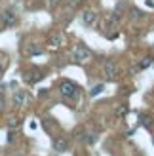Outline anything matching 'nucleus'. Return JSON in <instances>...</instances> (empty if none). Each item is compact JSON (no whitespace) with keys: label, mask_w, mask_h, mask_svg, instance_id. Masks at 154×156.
I'll list each match as a JSON object with an SVG mask.
<instances>
[{"label":"nucleus","mask_w":154,"mask_h":156,"mask_svg":"<svg viewBox=\"0 0 154 156\" xmlns=\"http://www.w3.org/2000/svg\"><path fill=\"white\" fill-rule=\"evenodd\" d=\"M17 126H19V120L17 118H12L10 120V128H17Z\"/></svg>","instance_id":"4468645a"},{"label":"nucleus","mask_w":154,"mask_h":156,"mask_svg":"<svg viewBox=\"0 0 154 156\" xmlns=\"http://www.w3.org/2000/svg\"><path fill=\"white\" fill-rule=\"evenodd\" d=\"M50 2H51V4H55V2H59V0H50Z\"/></svg>","instance_id":"dca6fc26"},{"label":"nucleus","mask_w":154,"mask_h":156,"mask_svg":"<svg viewBox=\"0 0 154 156\" xmlns=\"http://www.w3.org/2000/svg\"><path fill=\"white\" fill-rule=\"evenodd\" d=\"M139 120H141V126H143V128H147L149 131L152 129V118H150V116L141 114V116H139Z\"/></svg>","instance_id":"9d476101"},{"label":"nucleus","mask_w":154,"mask_h":156,"mask_svg":"<svg viewBox=\"0 0 154 156\" xmlns=\"http://www.w3.org/2000/svg\"><path fill=\"white\" fill-rule=\"evenodd\" d=\"M59 91L65 99H76V95H78V86L71 80H63L59 86Z\"/></svg>","instance_id":"f257e3e1"},{"label":"nucleus","mask_w":154,"mask_h":156,"mask_svg":"<svg viewBox=\"0 0 154 156\" xmlns=\"http://www.w3.org/2000/svg\"><path fill=\"white\" fill-rule=\"evenodd\" d=\"M95 12L93 10H88V12H84V15H82V21L86 23V25H93V21H95Z\"/></svg>","instance_id":"6e6552de"},{"label":"nucleus","mask_w":154,"mask_h":156,"mask_svg":"<svg viewBox=\"0 0 154 156\" xmlns=\"http://www.w3.org/2000/svg\"><path fill=\"white\" fill-rule=\"evenodd\" d=\"M53 149H55L57 152H65L67 149H68V143L65 141V139H55V141H53Z\"/></svg>","instance_id":"0eeeda50"},{"label":"nucleus","mask_w":154,"mask_h":156,"mask_svg":"<svg viewBox=\"0 0 154 156\" xmlns=\"http://www.w3.org/2000/svg\"><path fill=\"white\" fill-rule=\"evenodd\" d=\"M0 74H2V65H0Z\"/></svg>","instance_id":"f3484780"},{"label":"nucleus","mask_w":154,"mask_h":156,"mask_svg":"<svg viewBox=\"0 0 154 156\" xmlns=\"http://www.w3.org/2000/svg\"><path fill=\"white\" fill-rule=\"evenodd\" d=\"M103 90H105V86H103V84H97V86H93V88H91V91H89V93L95 97V95H99V93H101Z\"/></svg>","instance_id":"f8f14e48"},{"label":"nucleus","mask_w":154,"mask_h":156,"mask_svg":"<svg viewBox=\"0 0 154 156\" xmlns=\"http://www.w3.org/2000/svg\"><path fill=\"white\" fill-rule=\"evenodd\" d=\"M61 44H63V36L61 34H51L50 36V46L51 48H59Z\"/></svg>","instance_id":"1a4fd4ad"},{"label":"nucleus","mask_w":154,"mask_h":156,"mask_svg":"<svg viewBox=\"0 0 154 156\" xmlns=\"http://www.w3.org/2000/svg\"><path fill=\"white\" fill-rule=\"evenodd\" d=\"M72 55H74V59L78 61V63H86V61H89L91 57H93V53H91V50L86 48L84 44H78V46H74Z\"/></svg>","instance_id":"f03ea898"},{"label":"nucleus","mask_w":154,"mask_h":156,"mask_svg":"<svg viewBox=\"0 0 154 156\" xmlns=\"http://www.w3.org/2000/svg\"><path fill=\"white\" fill-rule=\"evenodd\" d=\"M27 51L30 53V55H38V53H42V48H40V46H36V44H29Z\"/></svg>","instance_id":"9b49d317"},{"label":"nucleus","mask_w":154,"mask_h":156,"mask_svg":"<svg viewBox=\"0 0 154 156\" xmlns=\"http://www.w3.org/2000/svg\"><path fill=\"white\" fill-rule=\"evenodd\" d=\"M2 107H4V97L0 95V108H2Z\"/></svg>","instance_id":"2eb2a0df"},{"label":"nucleus","mask_w":154,"mask_h":156,"mask_svg":"<svg viewBox=\"0 0 154 156\" xmlns=\"http://www.w3.org/2000/svg\"><path fill=\"white\" fill-rule=\"evenodd\" d=\"M154 63V61H152V57H145L143 61H141V65H139V69H149L150 65Z\"/></svg>","instance_id":"ddd939ff"},{"label":"nucleus","mask_w":154,"mask_h":156,"mask_svg":"<svg viewBox=\"0 0 154 156\" xmlns=\"http://www.w3.org/2000/svg\"><path fill=\"white\" fill-rule=\"evenodd\" d=\"M13 103L17 105V107H25L27 103H29V95L23 90H19V91H15L13 93Z\"/></svg>","instance_id":"20e7f679"},{"label":"nucleus","mask_w":154,"mask_h":156,"mask_svg":"<svg viewBox=\"0 0 154 156\" xmlns=\"http://www.w3.org/2000/svg\"><path fill=\"white\" fill-rule=\"evenodd\" d=\"M116 65L112 63V61H107L105 63V74H107V78H109V80H114V78H116Z\"/></svg>","instance_id":"423d86ee"},{"label":"nucleus","mask_w":154,"mask_h":156,"mask_svg":"<svg viewBox=\"0 0 154 156\" xmlns=\"http://www.w3.org/2000/svg\"><path fill=\"white\" fill-rule=\"evenodd\" d=\"M23 78H25V82L34 84V82H38V80H42V78H44V73L42 71H30V73L23 74Z\"/></svg>","instance_id":"39448f33"},{"label":"nucleus","mask_w":154,"mask_h":156,"mask_svg":"<svg viewBox=\"0 0 154 156\" xmlns=\"http://www.w3.org/2000/svg\"><path fill=\"white\" fill-rule=\"evenodd\" d=\"M0 19H2L4 27H15V25H17V15H15L12 10L2 12V13H0Z\"/></svg>","instance_id":"7ed1b4c3"}]
</instances>
